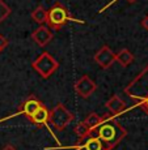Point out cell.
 <instances>
[{
  "instance_id": "1",
  "label": "cell",
  "mask_w": 148,
  "mask_h": 150,
  "mask_svg": "<svg viewBox=\"0 0 148 150\" xmlns=\"http://www.w3.org/2000/svg\"><path fill=\"white\" fill-rule=\"evenodd\" d=\"M88 136L97 137L106 150H113L118 144L127 136V131L121 125L114 115H104L101 122L96 128L91 129Z\"/></svg>"
},
{
  "instance_id": "2",
  "label": "cell",
  "mask_w": 148,
  "mask_h": 150,
  "mask_svg": "<svg viewBox=\"0 0 148 150\" xmlns=\"http://www.w3.org/2000/svg\"><path fill=\"white\" fill-rule=\"evenodd\" d=\"M124 93L132 99H143L148 96V65L142 71V73L129 83Z\"/></svg>"
},
{
  "instance_id": "3",
  "label": "cell",
  "mask_w": 148,
  "mask_h": 150,
  "mask_svg": "<svg viewBox=\"0 0 148 150\" xmlns=\"http://www.w3.org/2000/svg\"><path fill=\"white\" fill-rule=\"evenodd\" d=\"M31 67L33 69H36V72L42 79H49L59 68V63L49 52H43L31 63Z\"/></svg>"
},
{
  "instance_id": "4",
  "label": "cell",
  "mask_w": 148,
  "mask_h": 150,
  "mask_svg": "<svg viewBox=\"0 0 148 150\" xmlns=\"http://www.w3.org/2000/svg\"><path fill=\"white\" fill-rule=\"evenodd\" d=\"M69 20H71V17H69L67 9L62 4L56 3L50 11H47V21H46V24H47L49 29L59 30V29H62L67 24Z\"/></svg>"
},
{
  "instance_id": "5",
  "label": "cell",
  "mask_w": 148,
  "mask_h": 150,
  "mask_svg": "<svg viewBox=\"0 0 148 150\" xmlns=\"http://www.w3.org/2000/svg\"><path fill=\"white\" fill-rule=\"evenodd\" d=\"M74 120V115L67 110L64 105L58 103L55 107L50 111V117L49 122L51 123V125L58 131H63L69 123Z\"/></svg>"
},
{
  "instance_id": "6",
  "label": "cell",
  "mask_w": 148,
  "mask_h": 150,
  "mask_svg": "<svg viewBox=\"0 0 148 150\" xmlns=\"http://www.w3.org/2000/svg\"><path fill=\"white\" fill-rule=\"evenodd\" d=\"M75 91L81 97V98H89L92 93H94L96 89H97V85L92 81V79L87 74L81 76L76 82H75V86H74Z\"/></svg>"
},
{
  "instance_id": "7",
  "label": "cell",
  "mask_w": 148,
  "mask_h": 150,
  "mask_svg": "<svg viewBox=\"0 0 148 150\" xmlns=\"http://www.w3.org/2000/svg\"><path fill=\"white\" fill-rule=\"evenodd\" d=\"M41 106H42V103H41L36 97L30 96V97H29L28 99L21 105V107L19 108V111H17L16 114L11 115V116L5 117V119H0V123L4 122V120H8V119H12V117H16V116H19V115H26L28 117H30L31 115H33L34 112H36L37 110L41 107Z\"/></svg>"
},
{
  "instance_id": "8",
  "label": "cell",
  "mask_w": 148,
  "mask_h": 150,
  "mask_svg": "<svg viewBox=\"0 0 148 150\" xmlns=\"http://www.w3.org/2000/svg\"><path fill=\"white\" fill-rule=\"evenodd\" d=\"M93 59L101 68L106 69V68L112 67V64L115 62V54L113 52V50L109 46H102V47L96 52Z\"/></svg>"
},
{
  "instance_id": "9",
  "label": "cell",
  "mask_w": 148,
  "mask_h": 150,
  "mask_svg": "<svg viewBox=\"0 0 148 150\" xmlns=\"http://www.w3.org/2000/svg\"><path fill=\"white\" fill-rule=\"evenodd\" d=\"M53 35L54 34L51 33V29H49L47 26L45 25H41L38 29L33 31L31 34V39L39 46V47H45L47 46V43L53 39Z\"/></svg>"
},
{
  "instance_id": "10",
  "label": "cell",
  "mask_w": 148,
  "mask_h": 150,
  "mask_svg": "<svg viewBox=\"0 0 148 150\" xmlns=\"http://www.w3.org/2000/svg\"><path fill=\"white\" fill-rule=\"evenodd\" d=\"M77 150H106L104 144L93 136H85L81 137L76 144Z\"/></svg>"
},
{
  "instance_id": "11",
  "label": "cell",
  "mask_w": 148,
  "mask_h": 150,
  "mask_svg": "<svg viewBox=\"0 0 148 150\" xmlns=\"http://www.w3.org/2000/svg\"><path fill=\"white\" fill-rule=\"evenodd\" d=\"M105 106L108 107V110L112 112V115H118L122 111L126 110V103L121 99L118 96H113L108 102L105 103Z\"/></svg>"
},
{
  "instance_id": "12",
  "label": "cell",
  "mask_w": 148,
  "mask_h": 150,
  "mask_svg": "<svg viewBox=\"0 0 148 150\" xmlns=\"http://www.w3.org/2000/svg\"><path fill=\"white\" fill-rule=\"evenodd\" d=\"M49 117H50V111L47 110V107H45V106L42 105L30 117H29V120H30L31 123L37 124V125H41V124L47 123Z\"/></svg>"
},
{
  "instance_id": "13",
  "label": "cell",
  "mask_w": 148,
  "mask_h": 150,
  "mask_svg": "<svg viewBox=\"0 0 148 150\" xmlns=\"http://www.w3.org/2000/svg\"><path fill=\"white\" fill-rule=\"evenodd\" d=\"M115 60H117L123 68H126L127 65H130L134 62V55L130 52L127 48H122L119 52L115 55Z\"/></svg>"
},
{
  "instance_id": "14",
  "label": "cell",
  "mask_w": 148,
  "mask_h": 150,
  "mask_svg": "<svg viewBox=\"0 0 148 150\" xmlns=\"http://www.w3.org/2000/svg\"><path fill=\"white\" fill-rule=\"evenodd\" d=\"M31 18H33V21H36L37 24H41V25L46 24V21H47V11H46L42 5H38V7L31 12Z\"/></svg>"
},
{
  "instance_id": "15",
  "label": "cell",
  "mask_w": 148,
  "mask_h": 150,
  "mask_svg": "<svg viewBox=\"0 0 148 150\" xmlns=\"http://www.w3.org/2000/svg\"><path fill=\"white\" fill-rule=\"evenodd\" d=\"M100 122H101V116H98L96 112H91V114L85 117V120H84V123H85V125L89 128V131L96 128V127L100 124Z\"/></svg>"
},
{
  "instance_id": "16",
  "label": "cell",
  "mask_w": 148,
  "mask_h": 150,
  "mask_svg": "<svg viewBox=\"0 0 148 150\" xmlns=\"http://www.w3.org/2000/svg\"><path fill=\"white\" fill-rule=\"evenodd\" d=\"M74 132L81 138V137L88 136V133H89V128L85 125V123L81 122V123H79V124H77V125L74 128Z\"/></svg>"
},
{
  "instance_id": "17",
  "label": "cell",
  "mask_w": 148,
  "mask_h": 150,
  "mask_svg": "<svg viewBox=\"0 0 148 150\" xmlns=\"http://www.w3.org/2000/svg\"><path fill=\"white\" fill-rule=\"evenodd\" d=\"M11 14V8L4 3V0H0V24Z\"/></svg>"
},
{
  "instance_id": "18",
  "label": "cell",
  "mask_w": 148,
  "mask_h": 150,
  "mask_svg": "<svg viewBox=\"0 0 148 150\" xmlns=\"http://www.w3.org/2000/svg\"><path fill=\"white\" fill-rule=\"evenodd\" d=\"M7 46H8V39L5 38L4 35H1V34H0V51H3L5 47H7Z\"/></svg>"
},
{
  "instance_id": "19",
  "label": "cell",
  "mask_w": 148,
  "mask_h": 150,
  "mask_svg": "<svg viewBox=\"0 0 148 150\" xmlns=\"http://www.w3.org/2000/svg\"><path fill=\"white\" fill-rule=\"evenodd\" d=\"M140 106H142V108H143L144 111L148 114V96H146L143 99H142V105Z\"/></svg>"
},
{
  "instance_id": "20",
  "label": "cell",
  "mask_w": 148,
  "mask_h": 150,
  "mask_svg": "<svg viewBox=\"0 0 148 150\" xmlns=\"http://www.w3.org/2000/svg\"><path fill=\"white\" fill-rule=\"evenodd\" d=\"M140 24H142V26H143V28H144V29H146V30L148 31V14H147L146 17H144L143 20H142V22H140Z\"/></svg>"
},
{
  "instance_id": "21",
  "label": "cell",
  "mask_w": 148,
  "mask_h": 150,
  "mask_svg": "<svg viewBox=\"0 0 148 150\" xmlns=\"http://www.w3.org/2000/svg\"><path fill=\"white\" fill-rule=\"evenodd\" d=\"M1 150H17V149L14 148L13 145H11V144H7V145H5V146H3Z\"/></svg>"
},
{
  "instance_id": "22",
  "label": "cell",
  "mask_w": 148,
  "mask_h": 150,
  "mask_svg": "<svg viewBox=\"0 0 148 150\" xmlns=\"http://www.w3.org/2000/svg\"><path fill=\"white\" fill-rule=\"evenodd\" d=\"M127 1H130V3H134V1H135V0H127ZM113 3H115V0H113V1H112V3H110V4H108V5H106V7H105V8H102V9H101V11H100V13H102V12H104V11H105V9H106V8H108V7H110V5H112V4H113Z\"/></svg>"
},
{
  "instance_id": "23",
  "label": "cell",
  "mask_w": 148,
  "mask_h": 150,
  "mask_svg": "<svg viewBox=\"0 0 148 150\" xmlns=\"http://www.w3.org/2000/svg\"><path fill=\"white\" fill-rule=\"evenodd\" d=\"M0 52H1V51H0Z\"/></svg>"
}]
</instances>
